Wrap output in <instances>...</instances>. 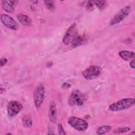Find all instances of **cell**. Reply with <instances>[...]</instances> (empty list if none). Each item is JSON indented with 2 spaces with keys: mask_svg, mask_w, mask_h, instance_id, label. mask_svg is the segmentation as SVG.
Segmentation results:
<instances>
[{
  "mask_svg": "<svg viewBox=\"0 0 135 135\" xmlns=\"http://www.w3.org/2000/svg\"><path fill=\"white\" fill-rule=\"evenodd\" d=\"M134 98H124L117 101L111 104L108 107V110L111 111H119L127 109L134 104Z\"/></svg>",
  "mask_w": 135,
  "mask_h": 135,
  "instance_id": "1",
  "label": "cell"
},
{
  "mask_svg": "<svg viewBox=\"0 0 135 135\" xmlns=\"http://www.w3.org/2000/svg\"><path fill=\"white\" fill-rule=\"evenodd\" d=\"M86 100L85 95L80 91H73L68 98V103L71 106H81Z\"/></svg>",
  "mask_w": 135,
  "mask_h": 135,
  "instance_id": "2",
  "label": "cell"
},
{
  "mask_svg": "<svg viewBox=\"0 0 135 135\" xmlns=\"http://www.w3.org/2000/svg\"><path fill=\"white\" fill-rule=\"evenodd\" d=\"M101 72L102 69L100 66L97 65H91L82 72V75L85 79L91 80L99 77Z\"/></svg>",
  "mask_w": 135,
  "mask_h": 135,
  "instance_id": "3",
  "label": "cell"
},
{
  "mask_svg": "<svg viewBox=\"0 0 135 135\" xmlns=\"http://www.w3.org/2000/svg\"><path fill=\"white\" fill-rule=\"evenodd\" d=\"M68 123L71 127L79 131H84L88 127V123L86 120L76 117L69 118Z\"/></svg>",
  "mask_w": 135,
  "mask_h": 135,
  "instance_id": "4",
  "label": "cell"
},
{
  "mask_svg": "<svg viewBox=\"0 0 135 135\" xmlns=\"http://www.w3.org/2000/svg\"><path fill=\"white\" fill-rule=\"evenodd\" d=\"M131 8L130 6L128 5L122 8L118 12L110 21L109 25H116L122 22L130 13Z\"/></svg>",
  "mask_w": 135,
  "mask_h": 135,
  "instance_id": "5",
  "label": "cell"
},
{
  "mask_svg": "<svg viewBox=\"0 0 135 135\" xmlns=\"http://www.w3.org/2000/svg\"><path fill=\"white\" fill-rule=\"evenodd\" d=\"M78 35V32L76 24L74 23L71 24L66 31L63 38V43L65 45L71 44L72 41Z\"/></svg>",
  "mask_w": 135,
  "mask_h": 135,
  "instance_id": "6",
  "label": "cell"
},
{
  "mask_svg": "<svg viewBox=\"0 0 135 135\" xmlns=\"http://www.w3.org/2000/svg\"><path fill=\"white\" fill-rule=\"evenodd\" d=\"M34 102L36 108H40L44 98V87L42 84L38 85L35 89L33 94Z\"/></svg>",
  "mask_w": 135,
  "mask_h": 135,
  "instance_id": "7",
  "label": "cell"
},
{
  "mask_svg": "<svg viewBox=\"0 0 135 135\" xmlns=\"http://www.w3.org/2000/svg\"><path fill=\"white\" fill-rule=\"evenodd\" d=\"M1 21L4 26L11 30H16L18 27V24L17 22L7 14H2L1 15Z\"/></svg>",
  "mask_w": 135,
  "mask_h": 135,
  "instance_id": "8",
  "label": "cell"
},
{
  "mask_svg": "<svg viewBox=\"0 0 135 135\" xmlns=\"http://www.w3.org/2000/svg\"><path fill=\"white\" fill-rule=\"evenodd\" d=\"M22 109L23 106L19 102L17 101H11L7 105V113L10 117H14L20 113Z\"/></svg>",
  "mask_w": 135,
  "mask_h": 135,
  "instance_id": "9",
  "label": "cell"
},
{
  "mask_svg": "<svg viewBox=\"0 0 135 135\" xmlns=\"http://www.w3.org/2000/svg\"><path fill=\"white\" fill-rule=\"evenodd\" d=\"M15 3L16 1H2V6L4 10L9 13H11L14 11Z\"/></svg>",
  "mask_w": 135,
  "mask_h": 135,
  "instance_id": "10",
  "label": "cell"
},
{
  "mask_svg": "<svg viewBox=\"0 0 135 135\" xmlns=\"http://www.w3.org/2000/svg\"><path fill=\"white\" fill-rule=\"evenodd\" d=\"M49 118L50 121L52 123H55L56 122L57 114H56V106L54 103L53 102H52L50 105L49 111Z\"/></svg>",
  "mask_w": 135,
  "mask_h": 135,
  "instance_id": "11",
  "label": "cell"
},
{
  "mask_svg": "<svg viewBox=\"0 0 135 135\" xmlns=\"http://www.w3.org/2000/svg\"><path fill=\"white\" fill-rule=\"evenodd\" d=\"M18 21L23 25L27 26L32 24V21L31 18L27 15L23 14H19L17 16Z\"/></svg>",
  "mask_w": 135,
  "mask_h": 135,
  "instance_id": "12",
  "label": "cell"
},
{
  "mask_svg": "<svg viewBox=\"0 0 135 135\" xmlns=\"http://www.w3.org/2000/svg\"><path fill=\"white\" fill-rule=\"evenodd\" d=\"M119 56L125 61H129L134 57V53L132 51L123 50L121 51L119 53Z\"/></svg>",
  "mask_w": 135,
  "mask_h": 135,
  "instance_id": "13",
  "label": "cell"
},
{
  "mask_svg": "<svg viewBox=\"0 0 135 135\" xmlns=\"http://www.w3.org/2000/svg\"><path fill=\"white\" fill-rule=\"evenodd\" d=\"M85 39L86 37L84 35H81L78 34L72 41V43H71V45L73 47L79 46L85 41Z\"/></svg>",
  "mask_w": 135,
  "mask_h": 135,
  "instance_id": "14",
  "label": "cell"
},
{
  "mask_svg": "<svg viewBox=\"0 0 135 135\" xmlns=\"http://www.w3.org/2000/svg\"><path fill=\"white\" fill-rule=\"evenodd\" d=\"M22 122L25 127L30 128L32 126V120L30 115H26L24 116L22 119Z\"/></svg>",
  "mask_w": 135,
  "mask_h": 135,
  "instance_id": "15",
  "label": "cell"
},
{
  "mask_svg": "<svg viewBox=\"0 0 135 135\" xmlns=\"http://www.w3.org/2000/svg\"><path fill=\"white\" fill-rule=\"evenodd\" d=\"M111 129V127L110 126H101L99 128H98L97 130L96 133L97 134H103L107 132H108L109 131H110Z\"/></svg>",
  "mask_w": 135,
  "mask_h": 135,
  "instance_id": "16",
  "label": "cell"
},
{
  "mask_svg": "<svg viewBox=\"0 0 135 135\" xmlns=\"http://www.w3.org/2000/svg\"><path fill=\"white\" fill-rule=\"evenodd\" d=\"M94 3L100 10L103 9L107 5V2L105 1H95Z\"/></svg>",
  "mask_w": 135,
  "mask_h": 135,
  "instance_id": "17",
  "label": "cell"
},
{
  "mask_svg": "<svg viewBox=\"0 0 135 135\" xmlns=\"http://www.w3.org/2000/svg\"><path fill=\"white\" fill-rule=\"evenodd\" d=\"M44 3L46 6L50 11L53 12L55 9V5L53 1H44Z\"/></svg>",
  "mask_w": 135,
  "mask_h": 135,
  "instance_id": "18",
  "label": "cell"
},
{
  "mask_svg": "<svg viewBox=\"0 0 135 135\" xmlns=\"http://www.w3.org/2000/svg\"><path fill=\"white\" fill-rule=\"evenodd\" d=\"M130 128L129 127H123V128H119L115 129L113 131L115 133H122L128 132L130 131Z\"/></svg>",
  "mask_w": 135,
  "mask_h": 135,
  "instance_id": "19",
  "label": "cell"
},
{
  "mask_svg": "<svg viewBox=\"0 0 135 135\" xmlns=\"http://www.w3.org/2000/svg\"><path fill=\"white\" fill-rule=\"evenodd\" d=\"M94 1H88L86 6V8L88 11H92L94 8Z\"/></svg>",
  "mask_w": 135,
  "mask_h": 135,
  "instance_id": "20",
  "label": "cell"
},
{
  "mask_svg": "<svg viewBox=\"0 0 135 135\" xmlns=\"http://www.w3.org/2000/svg\"><path fill=\"white\" fill-rule=\"evenodd\" d=\"M57 131H58V132L59 134H63V135H65L66 134V133L62 126L61 124L59 123L58 124V126H57Z\"/></svg>",
  "mask_w": 135,
  "mask_h": 135,
  "instance_id": "21",
  "label": "cell"
},
{
  "mask_svg": "<svg viewBox=\"0 0 135 135\" xmlns=\"http://www.w3.org/2000/svg\"><path fill=\"white\" fill-rule=\"evenodd\" d=\"M7 62V60L6 58H2L1 59V66H3Z\"/></svg>",
  "mask_w": 135,
  "mask_h": 135,
  "instance_id": "22",
  "label": "cell"
},
{
  "mask_svg": "<svg viewBox=\"0 0 135 135\" xmlns=\"http://www.w3.org/2000/svg\"><path fill=\"white\" fill-rule=\"evenodd\" d=\"M134 60H132V61H131V62H130V66L131 68H132L133 69H134L135 67V64H134Z\"/></svg>",
  "mask_w": 135,
  "mask_h": 135,
  "instance_id": "23",
  "label": "cell"
},
{
  "mask_svg": "<svg viewBox=\"0 0 135 135\" xmlns=\"http://www.w3.org/2000/svg\"><path fill=\"white\" fill-rule=\"evenodd\" d=\"M6 134H12L11 133H7Z\"/></svg>",
  "mask_w": 135,
  "mask_h": 135,
  "instance_id": "24",
  "label": "cell"
}]
</instances>
